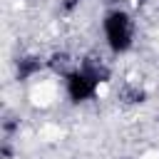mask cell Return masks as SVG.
<instances>
[{"mask_svg": "<svg viewBox=\"0 0 159 159\" xmlns=\"http://www.w3.org/2000/svg\"><path fill=\"white\" fill-rule=\"evenodd\" d=\"M109 77H112V70L107 67L104 60H99V57H84V60H80L77 70L65 77L67 99L72 104H82V102L94 99L97 92H99V84L107 82Z\"/></svg>", "mask_w": 159, "mask_h": 159, "instance_id": "6da1fadb", "label": "cell"}, {"mask_svg": "<svg viewBox=\"0 0 159 159\" xmlns=\"http://www.w3.org/2000/svg\"><path fill=\"white\" fill-rule=\"evenodd\" d=\"M102 32H104L107 47L114 55H122V52H127L134 45V20L122 7H112L109 12H104V17H102Z\"/></svg>", "mask_w": 159, "mask_h": 159, "instance_id": "7a4b0ae2", "label": "cell"}, {"mask_svg": "<svg viewBox=\"0 0 159 159\" xmlns=\"http://www.w3.org/2000/svg\"><path fill=\"white\" fill-rule=\"evenodd\" d=\"M45 67H47V60H45L42 55L25 52V55H20V57L15 60V77H17L20 82H27L30 77L40 75Z\"/></svg>", "mask_w": 159, "mask_h": 159, "instance_id": "3957f363", "label": "cell"}, {"mask_svg": "<svg viewBox=\"0 0 159 159\" xmlns=\"http://www.w3.org/2000/svg\"><path fill=\"white\" fill-rule=\"evenodd\" d=\"M77 65H80V62H77L70 52H65V50H62V52H52V55L47 57V70L55 72V75H60L62 80H65L70 72H75Z\"/></svg>", "mask_w": 159, "mask_h": 159, "instance_id": "277c9868", "label": "cell"}, {"mask_svg": "<svg viewBox=\"0 0 159 159\" xmlns=\"http://www.w3.org/2000/svg\"><path fill=\"white\" fill-rule=\"evenodd\" d=\"M124 104H142L144 99H147V89L144 87H139V84H134V82H124L122 87H119V94H117Z\"/></svg>", "mask_w": 159, "mask_h": 159, "instance_id": "5b68a950", "label": "cell"}, {"mask_svg": "<svg viewBox=\"0 0 159 159\" xmlns=\"http://www.w3.org/2000/svg\"><path fill=\"white\" fill-rule=\"evenodd\" d=\"M80 2H82V0H62L60 5H62V12H75V10L80 7Z\"/></svg>", "mask_w": 159, "mask_h": 159, "instance_id": "8992f818", "label": "cell"}, {"mask_svg": "<svg viewBox=\"0 0 159 159\" xmlns=\"http://www.w3.org/2000/svg\"><path fill=\"white\" fill-rule=\"evenodd\" d=\"M109 2H124V0H109Z\"/></svg>", "mask_w": 159, "mask_h": 159, "instance_id": "52a82bcc", "label": "cell"}]
</instances>
